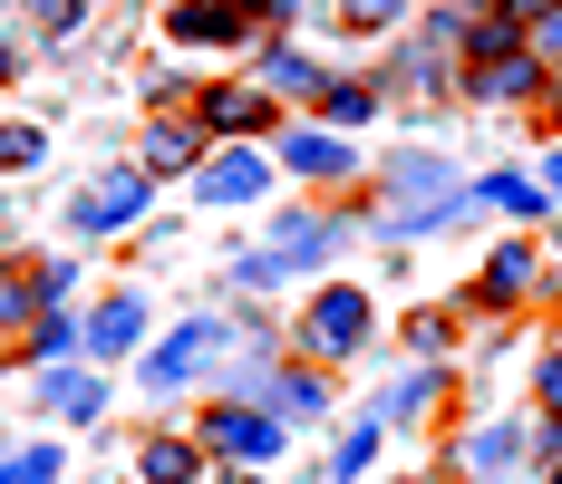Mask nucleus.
I'll return each mask as SVG.
<instances>
[{"mask_svg":"<svg viewBox=\"0 0 562 484\" xmlns=\"http://www.w3.org/2000/svg\"><path fill=\"white\" fill-rule=\"evenodd\" d=\"M330 252H339V223H330V214H281L272 243H262V252H243L233 281H243V291H272V281H291V271H321Z\"/></svg>","mask_w":562,"mask_h":484,"instance_id":"1","label":"nucleus"},{"mask_svg":"<svg viewBox=\"0 0 562 484\" xmlns=\"http://www.w3.org/2000/svg\"><path fill=\"white\" fill-rule=\"evenodd\" d=\"M359 339H369V291L321 281V291H311V311H301V349H311V359H349Z\"/></svg>","mask_w":562,"mask_h":484,"instance_id":"2","label":"nucleus"},{"mask_svg":"<svg viewBox=\"0 0 562 484\" xmlns=\"http://www.w3.org/2000/svg\"><path fill=\"white\" fill-rule=\"evenodd\" d=\"M214 359H224V320H184L175 339H156V349H146V369H136V378H146L156 397H175V387H194Z\"/></svg>","mask_w":562,"mask_h":484,"instance_id":"3","label":"nucleus"},{"mask_svg":"<svg viewBox=\"0 0 562 484\" xmlns=\"http://www.w3.org/2000/svg\"><path fill=\"white\" fill-rule=\"evenodd\" d=\"M204 446L233 455V465H272V455H281V417L262 407V397H224V407L204 417Z\"/></svg>","mask_w":562,"mask_h":484,"instance_id":"4","label":"nucleus"},{"mask_svg":"<svg viewBox=\"0 0 562 484\" xmlns=\"http://www.w3.org/2000/svg\"><path fill=\"white\" fill-rule=\"evenodd\" d=\"M146 194H156V175H146V165H116L108 184H88V194H78V233H88V243H108V233H126V223L146 214Z\"/></svg>","mask_w":562,"mask_h":484,"instance_id":"5","label":"nucleus"},{"mask_svg":"<svg viewBox=\"0 0 562 484\" xmlns=\"http://www.w3.org/2000/svg\"><path fill=\"white\" fill-rule=\"evenodd\" d=\"M252 20H262V0H175L166 40L175 49H233V40H252Z\"/></svg>","mask_w":562,"mask_h":484,"instance_id":"6","label":"nucleus"},{"mask_svg":"<svg viewBox=\"0 0 562 484\" xmlns=\"http://www.w3.org/2000/svg\"><path fill=\"white\" fill-rule=\"evenodd\" d=\"M533 291H543V252H533V243H495V252H485V271H475V301L524 311Z\"/></svg>","mask_w":562,"mask_h":484,"instance_id":"7","label":"nucleus"},{"mask_svg":"<svg viewBox=\"0 0 562 484\" xmlns=\"http://www.w3.org/2000/svg\"><path fill=\"white\" fill-rule=\"evenodd\" d=\"M543 88H553V78H543V58H533V49L465 68V98H475V108H524V98H543Z\"/></svg>","mask_w":562,"mask_h":484,"instance_id":"8","label":"nucleus"},{"mask_svg":"<svg viewBox=\"0 0 562 484\" xmlns=\"http://www.w3.org/2000/svg\"><path fill=\"white\" fill-rule=\"evenodd\" d=\"M204 146H214L204 116H156L146 126V175H204Z\"/></svg>","mask_w":562,"mask_h":484,"instance_id":"9","label":"nucleus"},{"mask_svg":"<svg viewBox=\"0 0 562 484\" xmlns=\"http://www.w3.org/2000/svg\"><path fill=\"white\" fill-rule=\"evenodd\" d=\"M194 184H204V204H262L272 194V165L252 156V146H224V156H204Z\"/></svg>","mask_w":562,"mask_h":484,"instance_id":"10","label":"nucleus"},{"mask_svg":"<svg viewBox=\"0 0 562 484\" xmlns=\"http://www.w3.org/2000/svg\"><path fill=\"white\" fill-rule=\"evenodd\" d=\"M204 126H214V146H243L262 116H272V88H243V78H224V88H204Z\"/></svg>","mask_w":562,"mask_h":484,"instance_id":"11","label":"nucleus"},{"mask_svg":"<svg viewBox=\"0 0 562 484\" xmlns=\"http://www.w3.org/2000/svg\"><path fill=\"white\" fill-rule=\"evenodd\" d=\"M126 349H146V301L136 291H116L88 311V359H126Z\"/></svg>","mask_w":562,"mask_h":484,"instance_id":"12","label":"nucleus"},{"mask_svg":"<svg viewBox=\"0 0 562 484\" xmlns=\"http://www.w3.org/2000/svg\"><path fill=\"white\" fill-rule=\"evenodd\" d=\"M30 397H40L49 417H108V378H88V369H40Z\"/></svg>","mask_w":562,"mask_h":484,"instance_id":"13","label":"nucleus"},{"mask_svg":"<svg viewBox=\"0 0 562 484\" xmlns=\"http://www.w3.org/2000/svg\"><path fill=\"white\" fill-rule=\"evenodd\" d=\"M281 165H291V175H311V184H321V175L339 184V175H349L359 156L339 146V126H301V136H281Z\"/></svg>","mask_w":562,"mask_h":484,"instance_id":"14","label":"nucleus"},{"mask_svg":"<svg viewBox=\"0 0 562 484\" xmlns=\"http://www.w3.org/2000/svg\"><path fill=\"white\" fill-rule=\"evenodd\" d=\"M262 407H272V417H321V407H330V378L321 369H272L262 378Z\"/></svg>","mask_w":562,"mask_h":484,"instance_id":"15","label":"nucleus"},{"mask_svg":"<svg viewBox=\"0 0 562 484\" xmlns=\"http://www.w3.org/2000/svg\"><path fill=\"white\" fill-rule=\"evenodd\" d=\"M136 475L146 484H194L204 475V446H194V436H146V446H136Z\"/></svg>","mask_w":562,"mask_h":484,"instance_id":"16","label":"nucleus"},{"mask_svg":"<svg viewBox=\"0 0 562 484\" xmlns=\"http://www.w3.org/2000/svg\"><path fill=\"white\" fill-rule=\"evenodd\" d=\"M514 30H524V20H505V10H475V20H465V68H485V58H514V49H524Z\"/></svg>","mask_w":562,"mask_h":484,"instance_id":"17","label":"nucleus"},{"mask_svg":"<svg viewBox=\"0 0 562 484\" xmlns=\"http://www.w3.org/2000/svg\"><path fill=\"white\" fill-rule=\"evenodd\" d=\"M78 339H88V320H68V311H40V320H30V359H40V369H58Z\"/></svg>","mask_w":562,"mask_h":484,"instance_id":"18","label":"nucleus"},{"mask_svg":"<svg viewBox=\"0 0 562 484\" xmlns=\"http://www.w3.org/2000/svg\"><path fill=\"white\" fill-rule=\"evenodd\" d=\"M262 88H272V98H321V68H311L301 49H272L262 58Z\"/></svg>","mask_w":562,"mask_h":484,"instance_id":"19","label":"nucleus"},{"mask_svg":"<svg viewBox=\"0 0 562 484\" xmlns=\"http://www.w3.org/2000/svg\"><path fill=\"white\" fill-rule=\"evenodd\" d=\"M514 446H524L514 427H475L465 446H456V455H465V475H505V465H514Z\"/></svg>","mask_w":562,"mask_h":484,"instance_id":"20","label":"nucleus"},{"mask_svg":"<svg viewBox=\"0 0 562 484\" xmlns=\"http://www.w3.org/2000/svg\"><path fill=\"white\" fill-rule=\"evenodd\" d=\"M369 108H379V88H369V78H339V88H321V126H359Z\"/></svg>","mask_w":562,"mask_h":484,"instance_id":"21","label":"nucleus"},{"mask_svg":"<svg viewBox=\"0 0 562 484\" xmlns=\"http://www.w3.org/2000/svg\"><path fill=\"white\" fill-rule=\"evenodd\" d=\"M369 465H379V417H369V427H349V436H339V455H330V484H359Z\"/></svg>","mask_w":562,"mask_h":484,"instance_id":"22","label":"nucleus"},{"mask_svg":"<svg viewBox=\"0 0 562 484\" xmlns=\"http://www.w3.org/2000/svg\"><path fill=\"white\" fill-rule=\"evenodd\" d=\"M40 156H49V136H40L30 116H10V126H0V175H30Z\"/></svg>","mask_w":562,"mask_h":484,"instance_id":"23","label":"nucleus"},{"mask_svg":"<svg viewBox=\"0 0 562 484\" xmlns=\"http://www.w3.org/2000/svg\"><path fill=\"white\" fill-rule=\"evenodd\" d=\"M475 204H495V214H543V194H533V184H524V175H485V184H475Z\"/></svg>","mask_w":562,"mask_h":484,"instance_id":"24","label":"nucleus"},{"mask_svg":"<svg viewBox=\"0 0 562 484\" xmlns=\"http://www.w3.org/2000/svg\"><path fill=\"white\" fill-rule=\"evenodd\" d=\"M40 311H49V301H40V281H20V271H0V329H30Z\"/></svg>","mask_w":562,"mask_h":484,"instance_id":"25","label":"nucleus"},{"mask_svg":"<svg viewBox=\"0 0 562 484\" xmlns=\"http://www.w3.org/2000/svg\"><path fill=\"white\" fill-rule=\"evenodd\" d=\"M0 484H58V446H20V455L0 465Z\"/></svg>","mask_w":562,"mask_h":484,"instance_id":"26","label":"nucleus"},{"mask_svg":"<svg viewBox=\"0 0 562 484\" xmlns=\"http://www.w3.org/2000/svg\"><path fill=\"white\" fill-rule=\"evenodd\" d=\"M397 10H407V0H339L349 30H397Z\"/></svg>","mask_w":562,"mask_h":484,"instance_id":"27","label":"nucleus"},{"mask_svg":"<svg viewBox=\"0 0 562 484\" xmlns=\"http://www.w3.org/2000/svg\"><path fill=\"white\" fill-rule=\"evenodd\" d=\"M78 10H88V0H30V20H40L49 40H58V30H78Z\"/></svg>","mask_w":562,"mask_h":484,"instance_id":"28","label":"nucleus"},{"mask_svg":"<svg viewBox=\"0 0 562 484\" xmlns=\"http://www.w3.org/2000/svg\"><path fill=\"white\" fill-rule=\"evenodd\" d=\"M533 397L562 417V349H543V369H533Z\"/></svg>","mask_w":562,"mask_h":484,"instance_id":"29","label":"nucleus"},{"mask_svg":"<svg viewBox=\"0 0 562 484\" xmlns=\"http://www.w3.org/2000/svg\"><path fill=\"white\" fill-rule=\"evenodd\" d=\"M407 349H427V359H437V349H447V320H437V311H417V320H407Z\"/></svg>","mask_w":562,"mask_h":484,"instance_id":"30","label":"nucleus"},{"mask_svg":"<svg viewBox=\"0 0 562 484\" xmlns=\"http://www.w3.org/2000/svg\"><path fill=\"white\" fill-rule=\"evenodd\" d=\"M68 291H78V271H68V262H40V301H49V311L68 301Z\"/></svg>","mask_w":562,"mask_h":484,"instance_id":"31","label":"nucleus"},{"mask_svg":"<svg viewBox=\"0 0 562 484\" xmlns=\"http://www.w3.org/2000/svg\"><path fill=\"white\" fill-rule=\"evenodd\" d=\"M553 10H562V0H505V20H524V30H543Z\"/></svg>","mask_w":562,"mask_h":484,"instance_id":"32","label":"nucleus"},{"mask_svg":"<svg viewBox=\"0 0 562 484\" xmlns=\"http://www.w3.org/2000/svg\"><path fill=\"white\" fill-rule=\"evenodd\" d=\"M301 20V0H262V30H291Z\"/></svg>","mask_w":562,"mask_h":484,"instance_id":"33","label":"nucleus"},{"mask_svg":"<svg viewBox=\"0 0 562 484\" xmlns=\"http://www.w3.org/2000/svg\"><path fill=\"white\" fill-rule=\"evenodd\" d=\"M533 40H543V49H553V58H562V10H553V20H543V30H533Z\"/></svg>","mask_w":562,"mask_h":484,"instance_id":"34","label":"nucleus"},{"mask_svg":"<svg viewBox=\"0 0 562 484\" xmlns=\"http://www.w3.org/2000/svg\"><path fill=\"white\" fill-rule=\"evenodd\" d=\"M10 68H20V49H10V30H0V78H10Z\"/></svg>","mask_w":562,"mask_h":484,"instance_id":"35","label":"nucleus"},{"mask_svg":"<svg viewBox=\"0 0 562 484\" xmlns=\"http://www.w3.org/2000/svg\"><path fill=\"white\" fill-rule=\"evenodd\" d=\"M233 484H272V475H262V465H243V475H233Z\"/></svg>","mask_w":562,"mask_h":484,"instance_id":"36","label":"nucleus"},{"mask_svg":"<svg viewBox=\"0 0 562 484\" xmlns=\"http://www.w3.org/2000/svg\"><path fill=\"white\" fill-rule=\"evenodd\" d=\"M553 116H562V88H553Z\"/></svg>","mask_w":562,"mask_h":484,"instance_id":"37","label":"nucleus"},{"mask_svg":"<svg viewBox=\"0 0 562 484\" xmlns=\"http://www.w3.org/2000/svg\"><path fill=\"white\" fill-rule=\"evenodd\" d=\"M553 484H562V465H553Z\"/></svg>","mask_w":562,"mask_h":484,"instance_id":"38","label":"nucleus"}]
</instances>
